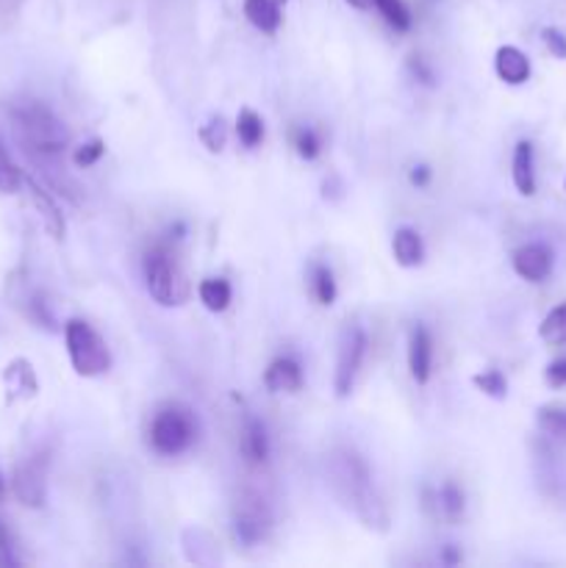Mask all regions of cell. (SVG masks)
<instances>
[{"mask_svg": "<svg viewBox=\"0 0 566 568\" xmlns=\"http://www.w3.org/2000/svg\"><path fill=\"white\" fill-rule=\"evenodd\" d=\"M264 386H267L273 394H295V391L303 389V369H300V360L292 355H280L264 371Z\"/></svg>", "mask_w": 566, "mask_h": 568, "instance_id": "30bf717a", "label": "cell"}, {"mask_svg": "<svg viewBox=\"0 0 566 568\" xmlns=\"http://www.w3.org/2000/svg\"><path fill=\"white\" fill-rule=\"evenodd\" d=\"M23 183L29 186V192H31V200H34L36 211H40L42 222H45V231L51 233L56 242H62L67 233V225H65V216H62L59 205H56V200L51 198V192H47L45 186L36 183V178H25L23 175Z\"/></svg>", "mask_w": 566, "mask_h": 568, "instance_id": "8fae6325", "label": "cell"}, {"mask_svg": "<svg viewBox=\"0 0 566 568\" xmlns=\"http://www.w3.org/2000/svg\"><path fill=\"white\" fill-rule=\"evenodd\" d=\"M269 527H273V513H269L267 502L256 493H242L234 508L236 538L247 546H256L258 541L267 538Z\"/></svg>", "mask_w": 566, "mask_h": 568, "instance_id": "ba28073f", "label": "cell"}, {"mask_svg": "<svg viewBox=\"0 0 566 568\" xmlns=\"http://www.w3.org/2000/svg\"><path fill=\"white\" fill-rule=\"evenodd\" d=\"M12 488L25 508H42L47 499V455L36 453L20 460L14 466Z\"/></svg>", "mask_w": 566, "mask_h": 568, "instance_id": "52a82bcc", "label": "cell"}, {"mask_svg": "<svg viewBox=\"0 0 566 568\" xmlns=\"http://www.w3.org/2000/svg\"><path fill=\"white\" fill-rule=\"evenodd\" d=\"M411 183L420 186V189H422V186L431 183V169H428L425 164H420V167L411 169Z\"/></svg>", "mask_w": 566, "mask_h": 568, "instance_id": "e575fe53", "label": "cell"}, {"mask_svg": "<svg viewBox=\"0 0 566 568\" xmlns=\"http://www.w3.org/2000/svg\"><path fill=\"white\" fill-rule=\"evenodd\" d=\"M544 45L550 47L555 58H566V36L555 29H544Z\"/></svg>", "mask_w": 566, "mask_h": 568, "instance_id": "d6a6232c", "label": "cell"}, {"mask_svg": "<svg viewBox=\"0 0 566 568\" xmlns=\"http://www.w3.org/2000/svg\"><path fill=\"white\" fill-rule=\"evenodd\" d=\"M328 482L333 493L342 499L345 508H351L367 527L386 530L389 527V508L380 497L378 486L373 480L367 460L353 449H336L328 458Z\"/></svg>", "mask_w": 566, "mask_h": 568, "instance_id": "6da1fadb", "label": "cell"}, {"mask_svg": "<svg viewBox=\"0 0 566 568\" xmlns=\"http://www.w3.org/2000/svg\"><path fill=\"white\" fill-rule=\"evenodd\" d=\"M3 383H7L9 397H12V400L14 397H20V400H31V397H36V391H40L34 366H31L25 358H14L12 364L7 366V371H3Z\"/></svg>", "mask_w": 566, "mask_h": 568, "instance_id": "9a60e30c", "label": "cell"}, {"mask_svg": "<svg viewBox=\"0 0 566 568\" xmlns=\"http://www.w3.org/2000/svg\"><path fill=\"white\" fill-rule=\"evenodd\" d=\"M242 455L251 466H264L269 460V435L264 427L262 419H256L253 413H245V422H242Z\"/></svg>", "mask_w": 566, "mask_h": 568, "instance_id": "7c38bea8", "label": "cell"}, {"mask_svg": "<svg viewBox=\"0 0 566 568\" xmlns=\"http://www.w3.org/2000/svg\"><path fill=\"white\" fill-rule=\"evenodd\" d=\"M473 383L478 386V389L484 391L486 397H491V400H506L508 380H506V375H502L500 369L480 371V375L473 377Z\"/></svg>", "mask_w": 566, "mask_h": 568, "instance_id": "cb8c5ba5", "label": "cell"}, {"mask_svg": "<svg viewBox=\"0 0 566 568\" xmlns=\"http://www.w3.org/2000/svg\"><path fill=\"white\" fill-rule=\"evenodd\" d=\"M145 283L153 300L164 308H178L189 300V280L167 244H156L145 253Z\"/></svg>", "mask_w": 566, "mask_h": 568, "instance_id": "3957f363", "label": "cell"}, {"mask_svg": "<svg viewBox=\"0 0 566 568\" xmlns=\"http://www.w3.org/2000/svg\"><path fill=\"white\" fill-rule=\"evenodd\" d=\"M65 342L70 364L76 375L100 377L109 371L111 355L103 338L95 333V327L84 320H70L65 325Z\"/></svg>", "mask_w": 566, "mask_h": 568, "instance_id": "5b68a950", "label": "cell"}, {"mask_svg": "<svg viewBox=\"0 0 566 568\" xmlns=\"http://www.w3.org/2000/svg\"><path fill=\"white\" fill-rule=\"evenodd\" d=\"M311 286H314V297L320 300V305H333V302H336V280H333V272L325 264L314 267V280H311Z\"/></svg>", "mask_w": 566, "mask_h": 568, "instance_id": "d4e9b609", "label": "cell"}, {"mask_svg": "<svg viewBox=\"0 0 566 568\" xmlns=\"http://www.w3.org/2000/svg\"><path fill=\"white\" fill-rule=\"evenodd\" d=\"M495 70L506 83H511V87H520V83H525L528 78H531V62H528V56L520 51V47L506 45L497 51Z\"/></svg>", "mask_w": 566, "mask_h": 568, "instance_id": "5bb4252c", "label": "cell"}, {"mask_svg": "<svg viewBox=\"0 0 566 568\" xmlns=\"http://www.w3.org/2000/svg\"><path fill=\"white\" fill-rule=\"evenodd\" d=\"M245 18L264 34H275L280 29V9L275 0H245Z\"/></svg>", "mask_w": 566, "mask_h": 568, "instance_id": "ac0fdd59", "label": "cell"}, {"mask_svg": "<svg viewBox=\"0 0 566 568\" xmlns=\"http://www.w3.org/2000/svg\"><path fill=\"white\" fill-rule=\"evenodd\" d=\"M347 3H351L353 9H362V12H367V9H375L378 0H347Z\"/></svg>", "mask_w": 566, "mask_h": 568, "instance_id": "74e56055", "label": "cell"}, {"mask_svg": "<svg viewBox=\"0 0 566 568\" xmlns=\"http://www.w3.org/2000/svg\"><path fill=\"white\" fill-rule=\"evenodd\" d=\"M364 353H367V336H364L358 325H347L345 333H342V342H339L336 377H333V389H336V397H342V400L353 391Z\"/></svg>", "mask_w": 566, "mask_h": 568, "instance_id": "8992f818", "label": "cell"}, {"mask_svg": "<svg viewBox=\"0 0 566 568\" xmlns=\"http://www.w3.org/2000/svg\"><path fill=\"white\" fill-rule=\"evenodd\" d=\"M431 366H433V338L425 325H417L414 331H411V342H409V369L417 383L425 386L428 380H431Z\"/></svg>", "mask_w": 566, "mask_h": 568, "instance_id": "4fadbf2b", "label": "cell"}, {"mask_svg": "<svg viewBox=\"0 0 566 568\" xmlns=\"http://www.w3.org/2000/svg\"><path fill=\"white\" fill-rule=\"evenodd\" d=\"M200 142H203L211 153H220L222 147H225V142H229V129H225V122L217 116V120H211L209 125H203V129H200Z\"/></svg>", "mask_w": 566, "mask_h": 568, "instance_id": "83f0119b", "label": "cell"}, {"mask_svg": "<svg viewBox=\"0 0 566 568\" xmlns=\"http://www.w3.org/2000/svg\"><path fill=\"white\" fill-rule=\"evenodd\" d=\"M539 336L547 344L558 347V344H566V302L564 305L553 308V311L544 316L542 327H539Z\"/></svg>", "mask_w": 566, "mask_h": 568, "instance_id": "ffe728a7", "label": "cell"}, {"mask_svg": "<svg viewBox=\"0 0 566 568\" xmlns=\"http://www.w3.org/2000/svg\"><path fill=\"white\" fill-rule=\"evenodd\" d=\"M375 9L384 14V20L395 31H409L411 29V12L406 9L403 0H378V3H375Z\"/></svg>", "mask_w": 566, "mask_h": 568, "instance_id": "603a6c76", "label": "cell"}, {"mask_svg": "<svg viewBox=\"0 0 566 568\" xmlns=\"http://www.w3.org/2000/svg\"><path fill=\"white\" fill-rule=\"evenodd\" d=\"M3 497H7V480L0 475V502H3Z\"/></svg>", "mask_w": 566, "mask_h": 568, "instance_id": "f35d334b", "label": "cell"}, {"mask_svg": "<svg viewBox=\"0 0 566 568\" xmlns=\"http://www.w3.org/2000/svg\"><path fill=\"white\" fill-rule=\"evenodd\" d=\"M20 566V557L18 552H14V541H12V533H9L7 522L0 519V568H14Z\"/></svg>", "mask_w": 566, "mask_h": 568, "instance_id": "4dcf8cb0", "label": "cell"}, {"mask_svg": "<svg viewBox=\"0 0 566 568\" xmlns=\"http://www.w3.org/2000/svg\"><path fill=\"white\" fill-rule=\"evenodd\" d=\"M198 297L209 311L220 313L231 305V283L225 278H206L200 280Z\"/></svg>", "mask_w": 566, "mask_h": 568, "instance_id": "d6986e66", "label": "cell"}, {"mask_svg": "<svg viewBox=\"0 0 566 568\" xmlns=\"http://www.w3.org/2000/svg\"><path fill=\"white\" fill-rule=\"evenodd\" d=\"M275 3H287V0H275Z\"/></svg>", "mask_w": 566, "mask_h": 568, "instance_id": "ab89813d", "label": "cell"}, {"mask_svg": "<svg viewBox=\"0 0 566 568\" xmlns=\"http://www.w3.org/2000/svg\"><path fill=\"white\" fill-rule=\"evenodd\" d=\"M23 186V172L14 167V162L9 158V153L0 147V192L12 194Z\"/></svg>", "mask_w": 566, "mask_h": 568, "instance_id": "4316f807", "label": "cell"}, {"mask_svg": "<svg viewBox=\"0 0 566 568\" xmlns=\"http://www.w3.org/2000/svg\"><path fill=\"white\" fill-rule=\"evenodd\" d=\"M295 151H298V156L306 158V162H314V158L320 156V136L311 129H300L298 134H295Z\"/></svg>", "mask_w": 566, "mask_h": 568, "instance_id": "f1b7e54d", "label": "cell"}, {"mask_svg": "<svg viewBox=\"0 0 566 568\" xmlns=\"http://www.w3.org/2000/svg\"><path fill=\"white\" fill-rule=\"evenodd\" d=\"M198 438V424L192 411L184 405H167L151 422V447L164 458H176L187 453Z\"/></svg>", "mask_w": 566, "mask_h": 568, "instance_id": "277c9868", "label": "cell"}, {"mask_svg": "<svg viewBox=\"0 0 566 568\" xmlns=\"http://www.w3.org/2000/svg\"><path fill=\"white\" fill-rule=\"evenodd\" d=\"M12 125L23 151L36 164H42L47 172L56 169V162L70 142V134H67L59 116L53 114L47 105L29 100V103H20L12 109Z\"/></svg>", "mask_w": 566, "mask_h": 568, "instance_id": "7a4b0ae2", "label": "cell"}, {"mask_svg": "<svg viewBox=\"0 0 566 568\" xmlns=\"http://www.w3.org/2000/svg\"><path fill=\"white\" fill-rule=\"evenodd\" d=\"M236 134H240L242 145L245 147H258L264 140V122L262 116L256 114V111L245 109L240 114V120H236Z\"/></svg>", "mask_w": 566, "mask_h": 568, "instance_id": "7402d4cb", "label": "cell"}, {"mask_svg": "<svg viewBox=\"0 0 566 568\" xmlns=\"http://www.w3.org/2000/svg\"><path fill=\"white\" fill-rule=\"evenodd\" d=\"M411 70H414V76L420 78L425 87H433V70L425 65V58H420V56L411 58Z\"/></svg>", "mask_w": 566, "mask_h": 568, "instance_id": "836d02e7", "label": "cell"}, {"mask_svg": "<svg viewBox=\"0 0 566 568\" xmlns=\"http://www.w3.org/2000/svg\"><path fill=\"white\" fill-rule=\"evenodd\" d=\"M514 272L520 278L531 280V283H542L550 272H553V249L544 244H522L511 258Z\"/></svg>", "mask_w": 566, "mask_h": 568, "instance_id": "9c48e42d", "label": "cell"}, {"mask_svg": "<svg viewBox=\"0 0 566 568\" xmlns=\"http://www.w3.org/2000/svg\"><path fill=\"white\" fill-rule=\"evenodd\" d=\"M539 427L553 438L566 441V408H542L539 411Z\"/></svg>", "mask_w": 566, "mask_h": 568, "instance_id": "484cf974", "label": "cell"}, {"mask_svg": "<svg viewBox=\"0 0 566 568\" xmlns=\"http://www.w3.org/2000/svg\"><path fill=\"white\" fill-rule=\"evenodd\" d=\"M103 153H106V142L92 140V142H87V145H81L76 153H73V164H76V167H81V169L92 167V164H98L100 158H103Z\"/></svg>", "mask_w": 566, "mask_h": 568, "instance_id": "f546056e", "label": "cell"}, {"mask_svg": "<svg viewBox=\"0 0 566 568\" xmlns=\"http://www.w3.org/2000/svg\"><path fill=\"white\" fill-rule=\"evenodd\" d=\"M514 186L517 192L525 194V198H533L536 194V169H533V145L531 142H520L514 147Z\"/></svg>", "mask_w": 566, "mask_h": 568, "instance_id": "2e32d148", "label": "cell"}, {"mask_svg": "<svg viewBox=\"0 0 566 568\" xmlns=\"http://www.w3.org/2000/svg\"><path fill=\"white\" fill-rule=\"evenodd\" d=\"M391 249H395V261L406 269L420 267L422 258H425V244H422V236L417 231H411V227H400V231L395 233V244H391Z\"/></svg>", "mask_w": 566, "mask_h": 568, "instance_id": "e0dca14e", "label": "cell"}, {"mask_svg": "<svg viewBox=\"0 0 566 568\" xmlns=\"http://www.w3.org/2000/svg\"><path fill=\"white\" fill-rule=\"evenodd\" d=\"M20 3H23V0H0V18H12L20 9Z\"/></svg>", "mask_w": 566, "mask_h": 568, "instance_id": "d590c367", "label": "cell"}, {"mask_svg": "<svg viewBox=\"0 0 566 568\" xmlns=\"http://www.w3.org/2000/svg\"><path fill=\"white\" fill-rule=\"evenodd\" d=\"M544 380H547L553 389H564L566 386V358L553 360V364L547 366V371H544Z\"/></svg>", "mask_w": 566, "mask_h": 568, "instance_id": "1f68e13d", "label": "cell"}, {"mask_svg": "<svg viewBox=\"0 0 566 568\" xmlns=\"http://www.w3.org/2000/svg\"><path fill=\"white\" fill-rule=\"evenodd\" d=\"M439 511L447 522H458L464 516V491L456 482H444L439 491Z\"/></svg>", "mask_w": 566, "mask_h": 568, "instance_id": "44dd1931", "label": "cell"}, {"mask_svg": "<svg viewBox=\"0 0 566 568\" xmlns=\"http://www.w3.org/2000/svg\"><path fill=\"white\" fill-rule=\"evenodd\" d=\"M442 563H447V566H456V563H462V552L453 549V546H447V549L442 552Z\"/></svg>", "mask_w": 566, "mask_h": 568, "instance_id": "8d00e7d4", "label": "cell"}]
</instances>
